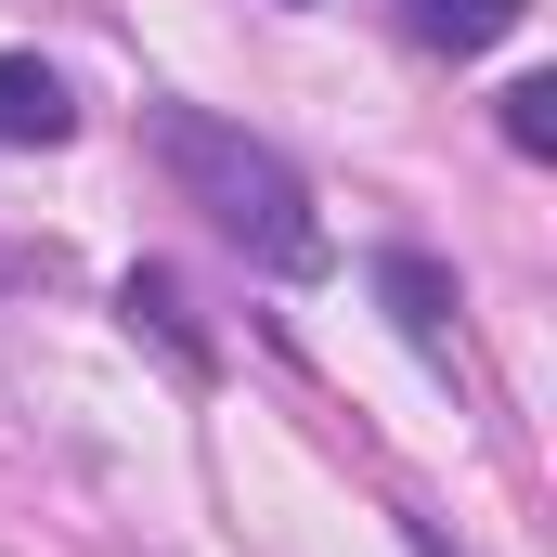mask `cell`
<instances>
[{
	"mask_svg": "<svg viewBox=\"0 0 557 557\" xmlns=\"http://www.w3.org/2000/svg\"><path fill=\"white\" fill-rule=\"evenodd\" d=\"M143 156L169 169V195L247 260V273L273 285H311L324 260H337V234H324V208H311V182H298V156L285 143H260L247 117H208V104H143Z\"/></svg>",
	"mask_w": 557,
	"mask_h": 557,
	"instance_id": "6da1fadb",
	"label": "cell"
},
{
	"mask_svg": "<svg viewBox=\"0 0 557 557\" xmlns=\"http://www.w3.org/2000/svg\"><path fill=\"white\" fill-rule=\"evenodd\" d=\"M117 324H131V337L169 363V376H182V389H208V376H221V350H208V324L182 311V273H169V260L117 273Z\"/></svg>",
	"mask_w": 557,
	"mask_h": 557,
	"instance_id": "7a4b0ae2",
	"label": "cell"
},
{
	"mask_svg": "<svg viewBox=\"0 0 557 557\" xmlns=\"http://www.w3.org/2000/svg\"><path fill=\"white\" fill-rule=\"evenodd\" d=\"M52 143H78V91H65V65L0 52V156H52Z\"/></svg>",
	"mask_w": 557,
	"mask_h": 557,
	"instance_id": "3957f363",
	"label": "cell"
},
{
	"mask_svg": "<svg viewBox=\"0 0 557 557\" xmlns=\"http://www.w3.org/2000/svg\"><path fill=\"white\" fill-rule=\"evenodd\" d=\"M376 298H389V324L416 337L428 363L454 376V273H441L428 247H376Z\"/></svg>",
	"mask_w": 557,
	"mask_h": 557,
	"instance_id": "277c9868",
	"label": "cell"
},
{
	"mask_svg": "<svg viewBox=\"0 0 557 557\" xmlns=\"http://www.w3.org/2000/svg\"><path fill=\"white\" fill-rule=\"evenodd\" d=\"M519 13L532 0H403V26L428 52H493V39H519Z\"/></svg>",
	"mask_w": 557,
	"mask_h": 557,
	"instance_id": "5b68a950",
	"label": "cell"
},
{
	"mask_svg": "<svg viewBox=\"0 0 557 557\" xmlns=\"http://www.w3.org/2000/svg\"><path fill=\"white\" fill-rule=\"evenodd\" d=\"M493 131H506V156L545 169L557 156V78H506V91H493Z\"/></svg>",
	"mask_w": 557,
	"mask_h": 557,
	"instance_id": "8992f818",
	"label": "cell"
},
{
	"mask_svg": "<svg viewBox=\"0 0 557 557\" xmlns=\"http://www.w3.org/2000/svg\"><path fill=\"white\" fill-rule=\"evenodd\" d=\"M403 545H416V557H454V532H441V519H416V506H403Z\"/></svg>",
	"mask_w": 557,
	"mask_h": 557,
	"instance_id": "52a82bcc",
	"label": "cell"
},
{
	"mask_svg": "<svg viewBox=\"0 0 557 557\" xmlns=\"http://www.w3.org/2000/svg\"><path fill=\"white\" fill-rule=\"evenodd\" d=\"M285 13H324V0H285Z\"/></svg>",
	"mask_w": 557,
	"mask_h": 557,
	"instance_id": "ba28073f",
	"label": "cell"
}]
</instances>
